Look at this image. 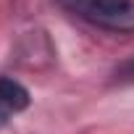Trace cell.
<instances>
[{"mask_svg": "<svg viewBox=\"0 0 134 134\" xmlns=\"http://www.w3.org/2000/svg\"><path fill=\"white\" fill-rule=\"evenodd\" d=\"M8 118H11V110H8L3 103H0V126H5V124H8Z\"/></svg>", "mask_w": 134, "mask_h": 134, "instance_id": "obj_4", "label": "cell"}, {"mask_svg": "<svg viewBox=\"0 0 134 134\" xmlns=\"http://www.w3.org/2000/svg\"><path fill=\"white\" fill-rule=\"evenodd\" d=\"M116 79L118 82H134V58L124 60L118 69H116Z\"/></svg>", "mask_w": 134, "mask_h": 134, "instance_id": "obj_3", "label": "cell"}, {"mask_svg": "<svg viewBox=\"0 0 134 134\" xmlns=\"http://www.w3.org/2000/svg\"><path fill=\"white\" fill-rule=\"evenodd\" d=\"M29 92L24 84H19L16 79H8V76H0V103H3L11 113H19L24 108H29Z\"/></svg>", "mask_w": 134, "mask_h": 134, "instance_id": "obj_2", "label": "cell"}, {"mask_svg": "<svg viewBox=\"0 0 134 134\" xmlns=\"http://www.w3.org/2000/svg\"><path fill=\"white\" fill-rule=\"evenodd\" d=\"M84 21L108 32H134V0H60Z\"/></svg>", "mask_w": 134, "mask_h": 134, "instance_id": "obj_1", "label": "cell"}]
</instances>
